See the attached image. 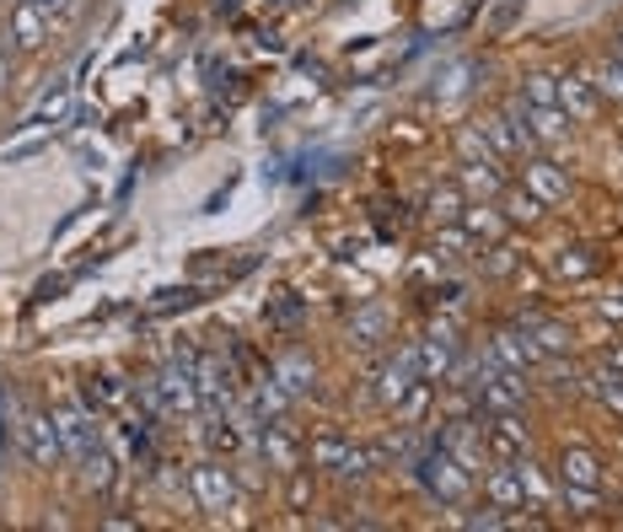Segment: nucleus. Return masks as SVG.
Masks as SVG:
<instances>
[{
    "label": "nucleus",
    "mask_w": 623,
    "mask_h": 532,
    "mask_svg": "<svg viewBox=\"0 0 623 532\" xmlns=\"http://www.w3.org/2000/svg\"><path fill=\"white\" fill-rule=\"evenodd\" d=\"M17 436H22V452H28L38 469H60V463H65V446H60V425H55V414H43V408H22V425H17Z\"/></svg>",
    "instance_id": "obj_1"
},
{
    "label": "nucleus",
    "mask_w": 623,
    "mask_h": 532,
    "mask_svg": "<svg viewBox=\"0 0 623 532\" xmlns=\"http://www.w3.org/2000/svg\"><path fill=\"white\" fill-rule=\"evenodd\" d=\"M6 43L22 49V55H38L49 43V11L38 0H17L11 17H6Z\"/></svg>",
    "instance_id": "obj_2"
},
{
    "label": "nucleus",
    "mask_w": 623,
    "mask_h": 532,
    "mask_svg": "<svg viewBox=\"0 0 623 532\" xmlns=\"http://www.w3.org/2000/svg\"><path fill=\"white\" fill-rule=\"evenodd\" d=\"M484 441H490V452H495L500 463H516V457H522V452L532 446L527 425H522V414H516V408L484 414Z\"/></svg>",
    "instance_id": "obj_3"
},
{
    "label": "nucleus",
    "mask_w": 623,
    "mask_h": 532,
    "mask_svg": "<svg viewBox=\"0 0 623 532\" xmlns=\"http://www.w3.org/2000/svg\"><path fill=\"white\" fill-rule=\"evenodd\" d=\"M55 425H60V446H65V457H70V463H81V457H87V452H92V446H102V441H97V414L92 408H55Z\"/></svg>",
    "instance_id": "obj_4"
},
{
    "label": "nucleus",
    "mask_w": 623,
    "mask_h": 532,
    "mask_svg": "<svg viewBox=\"0 0 623 532\" xmlns=\"http://www.w3.org/2000/svg\"><path fill=\"white\" fill-rule=\"evenodd\" d=\"M419 479L431 484V495H436V501H463V495H467V479H473V473H467L463 463L452 457V452H431V457L419 463Z\"/></svg>",
    "instance_id": "obj_5"
},
{
    "label": "nucleus",
    "mask_w": 623,
    "mask_h": 532,
    "mask_svg": "<svg viewBox=\"0 0 623 532\" xmlns=\"http://www.w3.org/2000/svg\"><path fill=\"white\" fill-rule=\"evenodd\" d=\"M194 501H199V511H226V505L237 501L231 469H220V463H199V469H194Z\"/></svg>",
    "instance_id": "obj_6"
},
{
    "label": "nucleus",
    "mask_w": 623,
    "mask_h": 532,
    "mask_svg": "<svg viewBox=\"0 0 623 532\" xmlns=\"http://www.w3.org/2000/svg\"><path fill=\"white\" fill-rule=\"evenodd\" d=\"M161 398H167V408H172V414H194V408H199V382H194V355H184V361H172V366L161 372Z\"/></svg>",
    "instance_id": "obj_7"
},
{
    "label": "nucleus",
    "mask_w": 623,
    "mask_h": 532,
    "mask_svg": "<svg viewBox=\"0 0 623 532\" xmlns=\"http://www.w3.org/2000/svg\"><path fill=\"white\" fill-rule=\"evenodd\" d=\"M490 355H495L500 366H511V372L527 376L537 361H543V349H537V339L532 334H522V328H500L495 345H490Z\"/></svg>",
    "instance_id": "obj_8"
},
{
    "label": "nucleus",
    "mask_w": 623,
    "mask_h": 532,
    "mask_svg": "<svg viewBox=\"0 0 623 532\" xmlns=\"http://www.w3.org/2000/svg\"><path fill=\"white\" fill-rule=\"evenodd\" d=\"M522 184L543 199V205H560L564 194H570V173H564L560 161H548V157H532L527 167H522Z\"/></svg>",
    "instance_id": "obj_9"
},
{
    "label": "nucleus",
    "mask_w": 623,
    "mask_h": 532,
    "mask_svg": "<svg viewBox=\"0 0 623 532\" xmlns=\"http://www.w3.org/2000/svg\"><path fill=\"white\" fill-rule=\"evenodd\" d=\"M414 382H419V349H404L398 361H387V366L376 372V398L398 404V398H404Z\"/></svg>",
    "instance_id": "obj_10"
},
{
    "label": "nucleus",
    "mask_w": 623,
    "mask_h": 532,
    "mask_svg": "<svg viewBox=\"0 0 623 532\" xmlns=\"http://www.w3.org/2000/svg\"><path fill=\"white\" fill-rule=\"evenodd\" d=\"M596 102H602V97L592 92V81H586V76H560V108L575 119V125H586V119H592Z\"/></svg>",
    "instance_id": "obj_11"
},
{
    "label": "nucleus",
    "mask_w": 623,
    "mask_h": 532,
    "mask_svg": "<svg viewBox=\"0 0 623 532\" xmlns=\"http://www.w3.org/2000/svg\"><path fill=\"white\" fill-rule=\"evenodd\" d=\"M194 382H199V398L205 404H226L231 398V372H226V361H216V355H205L194 366Z\"/></svg>",
    "instance_id": "obj_12"
},
{
    "label": "nucleus",
    "mask_w": 623,
    "mask_h": 532,
    "mask_svg": "<svg viewBox=\"0 0 623 532\" xmlns=\"http://www.w3.org/2000/svg\"><path fill=\"white\" fill-rule=\"evenodd\" d=\"M484 140H490V151H495V157H511V151H527V146H532V135L516 125L511 114L490 119V125H484Z\"/></svg>",
    "instance_id": "obj_13"
},
{
    "label": "nucleus",
    "mask_w": 623,
    "mask_h": 532,
    "mask_svg": "<svg viewBox=\"0 0 623 532\" xmlns=\"http://www.w3.org/2000/svg\"><path fill=\"white\" fill-rule=\"evenodd\" d=\"M560 484H586V490H602V463H596L586 446L564 452L560 457Z\"/></svg>",
    "instance_id": "obj_14"
},
{
    "label": "nucleus",
    "mask_w": 623,
    "mask_h": 532,
    "mask_svg": "<svg viewBox=\"0 0 623 532\" xmlns=\"http://www.w3.org/2000/svg\"><path fill=\"white\" fill-rule=\"evenodd\" d=\"M500 216L511 220V226H532V220L543 216V199L532 188H500Z\"/></svg>",
    "instance_id": "obj_15"
},
{
    "label": "nucleus",
    "mask_w": 623,
    "mask_h": 532,
    "mask_svg": "<svg viewBox=\"0 0 623 532\" xmlns=\"http://www.w3.org/2000/svg\"><path fill=\"white\" fill-rule=\"evenodd\" d=\"M452 372V339L446 334H431L425 345H419V376L425 382H436V376Z\"/></svg>",
    "instance_id": "obj_16"
},
{
    "label": "nucleus",
    "mask_w": 623,
    "mask_h": 532,
    "mask_svg": "<svg viewBox=\"0 0 623 532\" xmlns=\"http://www.w3.org/2000/svg\"><path fill=\"white\" fill-rule=\"evenodd\" d=\"M490 495H495V505H527V484H522L516 463L511 469H490Z\"/></svg>",
    "instance_id": "obj_17"
},
{
    "label": "nucleus",
    "mask_w": 623,
    "mask_h": 532,
    "mask_svg": "<svg viewBox=\"0 0 623 532\" xmlns=\"http://www.w3.org/2000/svg\"><path fill=\"white\" fill-rule=\"evenodd\" d=\"M463 231H467V237H484V243H495L500 231H505V216H500L495 205H473V210H463Z\"/></svg>",
    "instance_id": "obj_18"
},
{
    "label": "nucleus",
    "mask_w": 623,
    "mask_h": 532,
    "mask_svg": "<svg viewBox=\"0 0 623 532\" xmlns=\"http://www.w3.org/2000/svg\"><path fill=\"white\" fill-rule=\"evenodd\" d=\"M592 92L596 97H613V102H623V55L619 60H602V65H592Z\"/></svg>",
    "instance_id": "obj_19"
},
{
    "label": "nucleus",
    "mask_w": 623,
    "mask_h": 532,
    "mask_svg": "<svg viewBox=\"0 0 623 532\" xmlns=\"http://www.w3.org/2000/svg\"><path fill=\"white\" fill-rule=\"evenodd\" d=\"M275 382H280L285 393H307L312 387V361L307 355H285L280 366H275Z\"/></svg>",
    "instance_id": "obj_20"
},
{
    "label": "nucleus",
    "mask_w": 623,
    "mask_h": 532,
    "mask_svg": "<svg viewBox=\"0 0 623 532\" xmlns=\"http://www.w3.org/2000/svg\"><path fill=\"white\" fill-rule=\"evenodd\" d=\"M467 188H473V194H500V188H505V178H500V157L467 161Z\"/></svg>",
    "instance_id": "obj_21"
},
{
    "label": "nucleus",
    "mask_w": 623,
    "mask_h": 532,
    "mask_svg": "<svg viewBox=\"0 0 623 532\" xmlns=\"http://www.w3.org/2000/svg\"><path fill=\"white\" fill-rule=\"evenodd\" d=\"M81 479H87V490H108V484H113V457H108L102 446H92V452L81 457Z\"/></svg>",
    "instance_id": "obj_22"
},
{
    "label": "nucleus",
    "mask_w": 623,
    "mask_h": 532,
    "mask_svg": "<svg viewBox=\"0 0 623 532\" xmlns=\"http://www.w3.org/2000/svg\"><path fill=\"white\" fill-rule=\"evenodd\" d=\"M344 457H349V441H339V436H317V441H312V463H317V469L339 473Z\"/></svg>",
    "instance_id": "obj_23"
},
{
    "label": "nucleus",
    "mask_w": 623,
    "mask_h": 532,
    "mask_svg": "<svg viewBox=\"0 0 623 532\" xmlns=\"http://www.w3.org/2000/svg\"><path fill=\"white\" fill-rule=\"evenodd\" d=\"M264 452H269V463L285 473H296V446L280 436V425H264Z\"/></svg>",
    "instance_id": "obj_24"
},
{
    "label": "nucleus",
    "mask_w": 623,
    "mask_h": 532,
    "mask_svg": "<svg viewBox=\"0 0 623 532\" xmlns=\"http://www.w3.org/2000/svg\"><path fill=\"white\" fill-rule=\"evenodd\" d=\"M60 119H70V81H60L55 92L38 102V125H60Z\"/></svg>",
    "instance_id": "obj_25"
},
{
    "label": "nucleus",
    "mask_w": 623,
    "mask_h": 532,
    "mask_svg": "<svg viewBox=\"0 0 623 532\" xmlns=\"http://www.w3.org/2000/svg\"><path fill=\"white\" fill-rule=\"evenodd\" d=\"M554 269H560L564 280H586V275L596 269V258L586 248H575V253H560V258H554Z\"/></svg>",
    "instance_id": "obj_26"
},
{
    "label": "nucleus",
    "mask_w": 623,
    "mask_h": 532,
    "mask_svg": "<svg viewBox=\"0 0 623 532\" xmlns=\"http://www.w3.org/2000/svg\"><path fill=\"white\" fill-rule=\"evenodd\" d=\"M564 505H570L575 516H586V511H596V505H602V495H596V490H586V484H564Z\"/></svg>",
    "instance_id": "obj_27"
},
{
    "label": "nucleus",
    "mask_w": 623,
    "mask_h": 532,
    "mask_svg": "<svg viewBox=\"0 0 623 532\" xmlns=\"http://www.w3.org/2000/svg\"><path fill=\"white\" fill-rule=\"evenodd\" d=\"M527 102H560V76H527Z\"/></svg>",
    "instance_id": "obj_28"
},
{
    "label": "nucleus",
    "mask_w": 623,
    "mask_h": 532,
    "mask_svg": "<svg viewBox=\"0 0 623 532\" xmlns=\"http://www.w3.org/2000/svg\"><path fill=\"white\" fill-rule=\"evenodd\" d=\"M382 323H387V313H382V307H366V313L355 317V334H360V345H376V339H382Z\"/></svg>",
    "instance_id": "obj_29"
},
{
    "label": "nucleus",
    "mask_w": 623,
    "mask_h": 532,
    "mask_svg": "<svg viewBox=\"0 0 623 532\" xmlns=\"http://www.w3.org/2000/svg\"><path fill=\"white\" fill-rule=\"evenodd\" d=\"M431 210H436V220H463V194L457 188H441L436 199H431Z\"/></svg>",
    "instance_id": "obj_30"
},
{
    "label": "nucleus",
    "mask_w": 623,
    "mask_h": 532,
    "mask_svg": "<svg viewBox=\"0 0 623 532\" xmlns=\"http://www.w3.org/2000/svg\"><path fill=\"white\" fill-rule=\"evenodd\" d=\"M457 151H463L467 161H484V157H495V151H490V140H484V129H463V140H457Z\"/></svg>",
    "instance_id": "obj_31"
},
{
    "label": "nucleus",
    "mask_w": 623,
    "mask_h": 532,
    "mask_svg": "<svg viewBox=\"0 0 623 532\" xmlns=\"http://www.w3.org/2000/svg\"><path fill=\"white\" fill-rule=\"evenodd\" d=\"M564 345H570V339H564L560 323H537V349H543V355H560Z\"/></svg>",
    "instance_id": "obj_32"
},
{
    "label": "nucleus",
    "mask_w": 623,
    "mask_h": 532,
    "mask_svg": "<svg viewBox=\"0 0 623 532\" xmlns=\"http://www.w3.org/2000/svg\"><path fill=\"white\" fill-rule=\"evenodd\" d=\"M484 269H490V275H511V269H516V253H511V248H490Z\"/></svg>",
    "instance_id": "obj_33"
},
{
    "label": "nucleus",
    "mask_w": 623,
    "mask_h": 532,
    "mask_svg": "<svg viewBox=\"0 0 623 532\" xmlns=\"http://www.w3.org/2000/svg\"><path fill=\"white\" fill-rule=\"evenodd\" d=\"M307 501H312V479H307V473H296V479H290V505L301 511Z\"/></svg>",
    "instance_id": "obj_34"
},
{
    "label": "nucleus",
    "mask_w": 623,
    "mask_h": 532,
    "mask_svg": "<svg viewBox=\"0 0 623 532\" xmlns=\"http://www.w3.org/2000/svg\"><path fill=\"white\" fill-rule=\"evenodd\" d=\"M38 146H43V140H38V135H32V140H17V146H6V151H0V157H6V161H17V157H32V151H38Z\"/></svg>",
    "instance_id": "obj_35"
},
{
    "label": "nucleus",
    "mask_w": 623,
    "mask_h": 532,
    "mask_svg": "<svg viewBox=\"0 0 623 532\" xmlns=\"http://www.w3.org/2000/svg\"><path fill=\"white\" fill-rule=\"evenodd\" d=\"M596 313H602V317H613V323H619V317H623V290H619V296H602V302H596Z\"/></svg>",
    "instance_id": "obj_36"
},
{
    "label": "nucleus",
    "mask_w": 623,
    "mask_h": 532,
    "mask_svg": "<svg viewBox=\"0 0 623 532\" xmlns=\"http://www.w3.org/2000/svg\"><path fill=\"white\" fill-rule=\"evenodd\" d=\"M38 6H43L49 17H60V11H70V0H38Z\"/></svg>",
    "instance_id": "obj_37"
},
{
    "label": "nucleus",
    "mask_w": 623,
    "mask_h": 532,
    "mask_svg": "<svg viewBox=\"0 0 623 532\" xmlns=\"http://www.w3.org/2000/svg\"><path fill=\"white\" fill-rule=\"evenodd\" d=\"M607 366H619V372H623V349H613V355H607Z\"/></svg>",
    "instance_id": "obj_38"
},
{
    "label": "nucleus",
    "mask_w": 623,
    "mask_h": 532,
    "mask_svg": "<svg viewBox=\"0 0 623 532\" xmlns=\"http://www.w3.org/2000/svg\"><path fill=\"white\" fill-rule=\"evenodd\" d=\"M0 87H6V55H0Z\"/></svg>",
    "instance_id": "obj_39"
},
{
    "label": "nucleus",
    "mask_w": 623,
    "mask_h": 532,
    "mask_svg": "<svg viewBox=\"0 0 623 532\" xmlns=\"http://www.w3.org/2000/svg\"><path fill=\"white\" fill-rule=\"evenodd\" d=\"M0 414H6V398H0ZM0 425H6V420H0ZM0 441H6V431H0Z\"/></svg>",
    "instance_id": "obj_40"
},
{
    "label": "nucleus",
    "mask_w": 623,
    "mask_h": 532,
    "mask_svg": "<svg viewBox=\"0 0 623 532\" xmlns=\"http://www.w3.org/2000/svg\"><path fill=\"white\" fill-rule=\"evenodd\" d=\"M619 55H623V28H619Z\"/></svg>",
    "instance_id": "obj_41"
}]
</instances>
